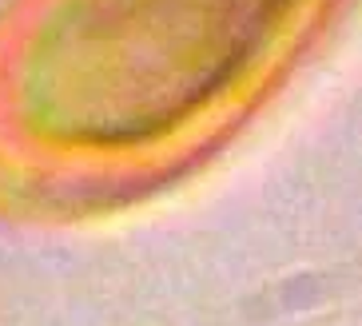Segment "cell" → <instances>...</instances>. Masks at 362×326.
<instances>
[{"instance_id":"cell-1","label":"cell","mask_w":362,"mask_h":326,"mask_svg":"<svg viewBox=\"0 0 362 326\" xmlns=\"http://www.w3.org/2000/svg\"><path fill=\"white\" fill-rule=\"evenodd\" d=\"M310 0H60V120L76 144L175 136L279 52Z\"/></svg>"}]
</instances>
